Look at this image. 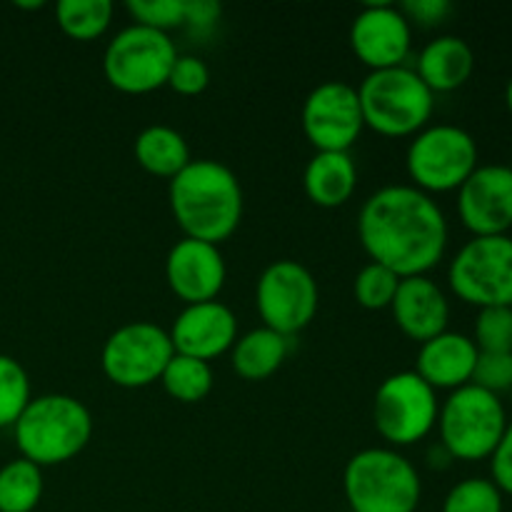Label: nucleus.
<instances>
[{
    "instance_id": "nucleus-38",
    "label": "nucleus",
    "mask_w": 512,
    "mask_h": 512,
    "mask_svg": "<svg viewBox=\"0 0 512 512\" xmlns=\"http://www.w3.org/2000/svg\"><path fill=\"white\" fill-rule=\"evenodd\" d=\"M18 5V8H25V10H38V8H43V3H15Z\"/></svg>"
},
{
    "instance_id": "nucleus-19",
    "label": "nucleus",
    "mask_w": 512,
    "mask_h": 512,
    "mask_svg": "<svg viewBox=\"0 0 512 512\" xmlns=\"http://www.w3.org/2000/svg\"><path fill=\"white\" fill-rule=\"evenodd\" d=\"M478 348L473 338L463 333H440L438 338L420 345L415 373L438 393V390H458L470 385L475 363H478Z\"/></svg>"
},
{
    "instance_id": "nucleus-2",
    "label": "nucleus",
    "mask_w": 512,
    "mask_h": 512,
    "mask_svg": "<svg viewBox=\"0 0 512 512\" xmlns=\"http://www.w3.org/2000/svg\"><path fill=\"white\" fill-rule=\"evenodd\" d=\"M170 210L185 238L220 245L243 220V188L228 165L218 160H190L170 180Z\"/></svg>"
},
{
    "instance_id": "nucleus-23",
    "label": "nucleus",
    "mask_w": 512,
    "mask_h": 512,
    "mask_svg": "<svg viewBox=\"0 0 512 512\" xmlns=\"http://www.w3.org/2000/svg\"><path fill=\"white\" fill-rule=\"evenodd\" d=\"M135 160L145 173L155 178L173 180L175 175L188 168L190 148L188 140L170 125H150L135 138Z\"/></svg>"
},
{
    "instance_id": "nucleus-35",
    "label": "nucleus",
    "mask_w": 512,
    "mask_h": 512,
    "mask_svg": "<svg viewBox=\"0 0 512 512\" xmlns=\"http://www.w3.org/2000/svg\"><path fill=\"white\" fill-rule=\"evenodd\" d=\"M400 10L410 20V25L415 23L423 25V28H433V25L443 23L448 18L453 5L448 0H408V3L400 5Z\"/></svg>"
},
{
    "instance_id": "nucleus-15",
    "label": "nucleus",
    "mask_w": 512,
    "mask_h": 512,
    "mask_svg": "<svg viewBox=\"0 0 512 512\" xmlns=\"http://www.w3.org/2000/svg\"><path fill=\"white\" fill-rule=\"evenodd\" d=\"M460 223L473 238L508 235L512 228V168L478 165L458 188Z\"/></svg>"
},
{
    "instance_id": "nucleus-10",
    "label": "nucleus",
    "mask_w": 512,
    "mask_h": 512,
    "mask_svg": "<svg viewBox=\"0 0 512 512\" xmlns=\"http://www.w3.org/2000/svg\"><path fill=\"white\" fill-rule=\"evenodd\" d=\"M455 298L483 308H512V238H473L458 250L448 268Z\"/></svg>"
},
{
    "instance_id": "nucleus-17",
    "label": "nucleus",
    "mask_w": 512,
    "mask_h": 512,
    "mask_svg": "<svg viewBox=\"0 0 512 512\" xmlns=\"http://www.w3.org/2000/svg\"><path fill=\"white\" fill-rule=\"evenodd\" d=\"M168 335L175 353L210 363L233 350L238 340V318L220 300L185 305L173 320Z\"/></svg>"
},
{
    "instance_id": "nucleus-21",
    "label": "nucleus",
    "mask_w": 512,
    "mask_h": 512,
    "mask_svg": "<svg viewBox=\"0 0 512 512\" xmlns=\"http://www.w3.org/2000/svg\"><path fill=\"white\" fill-rule=\"evenodd\" d=\"M305 195L318 208H340L358 188V168L350 153H315L305 165Z\"/></svg>"
},
{
    "instance_id": "nucleus-24",
    "label": "nucleus",
    "mask_w": 512,
    "mask_h": 512,
    "mask_svg": "<svg viewBox=\"0 0 512 512\" xmlns=\"http://www.w3.org/2000/svg\"><path fill=\"white\" fill-rule=\"evenodd\" d=\"M43 490V468L30 460H10L0 468V512H33Z\"/></svg>"
},
{
    "instance_id": "nucleus-26",
    "label": "nucleus",
    "mask_w": 512,
    "mask_h": 512,
    "mask_svg": "<svg viewBox=\"0 0 512 512\" xmlns=\"http://www.w3.org/2000/svg\"><path fill=\"white\" fill-rule=\"evenodd\" d=\"M113 3L110 0H60L55 5L58 28L78 43H90L105 35L113 23Z\"/></svg>"
},
{
    "instance_id": "nucleus-1",
    "label": "nucleus",
    "mask_w": 512,
    "mask_h": 512,
    "mask_svg": "<svg viewBox=\"0 0 512 512\" xmlns=\"http://www.w3.org/2000/svg\"><path fill=\"white\" fill-rule=\"evenodd\" d=\"M358 238L373 263L400 278L428 275L448 250L443 208L413 185H385L363 203Z\"/></svg>"
},
{
    "instance_id": "nucleus-37",
    "label": "nucleus",
    "mask_w": 512,
    "mask_h": 512,
    "mask_svg": "<svg viewBox=\"0 0 512 512\" xmlns=\"http://www.w3.org/2000/svg\"><path fill=\"white\" fill-rule=\"evenodd\" d=\"M505 105H508V113L512 115V78L505 85Z\"/></svg>"
},
{
    "instance_id": "nucleus-18",
    "label": "nucleus",
    "mask_w": 512,
    "mask_h": 512,
    "mask_svg": "<svg viewBox=\"0 0 512 512\" xmlns=\"http://www.w3.org/2000/svg\"><path fill=\"white\" fill-rule=\"evenodd\" d=\"M390 313L405 338L423 345L448 330L450 303L435 280L428 275H415L400 280Z\"/></svg>"
},
{
    "instance_id": "nucleus-16",
    "label": "nucleus",
    "mask_w": 512,
    "mask_h": 512,
    "mask_svg": "<svg viewBox=\"0 0 512 512\" xmlns=\"http://www.w3.org/2000/svg\"><path fill=\"white\" fill-rule=\"evenodd\" d=\"M228 268L218 245L203 240L183 238L170 248L165 258V280L168 288L185 305H198L218 300L225 288Z\"/></svg>"
},
{
    "instance_id": "nucleus-4",
    "label": "nucleus",
    "mask_w": 512,
    "mask_h": 512,
    "mask_svg": "<svg viewBox=\"0 0 512 512\" xmlns=\"http://www.w3.org/2000/svg\"><path fill=\"white\" fill-rule=\"evenodd\" d=\"M363 123L385 138H413L428 128L435 95L413 68L373 70L358 88Z\"/></svg>"
},
{
    "instance_id": "nucleus-13",
    "label": "nucleus",
    "mask_w": 512,
    "mask_h": 512,
    "mask_svg": "<svg viewBox=\"0 0 512 512\" xmlns=\"http://www.w3.org/2000/svg\"><path fill=\"white\" fill-rule=\"evenodd\" d=\"M363 130L358 88L325 80L310 90L303 103V133L315 153H350Z\"/></svg>"
},
{
    "instance_id": "nucleus-25",
    "label": "nucleus",
    "mask_w": 512,
    "mask_h": 512,
    "mask_svg": "<svg viewBox=\"0 0 512 512\" xmlns=\"http://www.w3.org/2000/svg\"><path fill=\"white\" fill-rule=\"evenodd\" d=\"M160 385L173 400L193 405L208 398L215 385V375L210 363H205V360L175 353L170 363L165 365L163 375H160Z\"/></svg>"
},
{
    "instance_id": "nucleus-32",
    "label": "nucleus",
    "mask_w": 512,
    "mask_h": 512,
    "mask_svg": "<svg viewBox=\"0 0 512 512\" xmlns=\"http://www.w3.org/2000/svg\"><path fill=\"white\" fill-rule=\"evenodd\" d=\"M473 385L498 395L512 390V353H480L473 370Z\"/></svg>"
},
{
    "instance_id": "nucleus-36",
    "label": "nucleus",
    "mask_w": 512,
    "mask_h": 512,
    "mask_svg": "<svg viewBox=\"0 0 512 512\" xmlns=\"http://www.w3.org/2000/svg\"><path fill=\"white\" fill-rule=\"evenodd\" d=\"M223 15V5L215 0H185V25L195 35H205L218 25Z\"/></svg>"
},
{
    "instance_id": "nucleus-5",
    "label": "nucleus",
    "mask_w": 512,
    "mask_h": 512,
    "mask_svg": "<svg viewBox=\"0 0 512 512\" xmlns=\"http://www.w3.org/2000/svg\"><path fill=\"white\" fill-rule=\"evenodd\" d=\"M343 493L353 512H418L423 483L398 450L368 448L345 465Z\"/></svg>"
},
{
    "instance_id": "nucleus-27",
    "label": "nucleus",
    "mask_w": 512,
    "mask_h": 512,
    "mask_svg": "<svg viewBox=\"0 0 512 512\" xmlns=\"http://www.w3.org/2000/svg\"><path fill=\"white\" fill-rule=\"evenodd\" d=\"M30 400L33 395L25 368L15 358L0 353V428H13Z\"/></svg>"
},
{
    "instance_id": "nucleus-11",
    "label": "nucleus",
    "mask_w": 512,
    "mask_h": 512,
    "mask_svg": "<svg viewBox=\"0 0 512 512\" xmlns=\"http://www.w3.org/2000/svg\"><path fill=\"white\" fill-rule=\"evenodd\" d=\"M255 305L265 328L290 338L315 320L320 305L318 283L298 260H275L258 278Z\"/></svg>"
},
{
    "instance_id": "nucleus-9",
    "label": "nucleus",
    "mask_w": 512,
    "mask_h": 512,
    "mask_svg": "<svg viewBox=\"0 0 512 512\" xmlns=\"http://www.w3.org/2000/svg\"><path fill=\"white\" fill-rule=\"evenodd\" d=\"M438 413V393L415 370L390 375L375 390V430L393 448H408L428 438L438 425Z\"/></svg>"
},
{
    "instance_id": "nucleus-29",
    "label": "nucleus",
    "mask_w": 512,
    "mask_h": 512,
    "mask_svg": "<svg viewBox=\"0 0 512 512\" xmlns=\"http://www.w3.org/2000/svg\"><path fill=\"white\" fill-rule=\"evenodd\" d=\"M400 280L403 278L395 275L393 270L370 260V263L360 270L358 278H355V300H358L365 310L390 308L395 300V293H398L400 288Z\"/></svg>"
},
{
    "instance_id": "nucleus-34",
    "label": "nucleus",
    "mask_w": 512,
    "mask_h": 512,
    "mask_svg": "<svg viewBox=\"0 0 512 512\" xmlns=\"http://www.w3.org/2000/svg\"><path fill=\"white\" fill-rule=\"evenodd\" d=\"M490 480L503 495H512V420L500 438L498 448L490 455Z\"/></svg>"
},
{
    "instance_id": "nucleus-30",
    "label": "nucleus",
    "mask_w": 512,
    "mask_h": 512,
    "mask_svg": "<svg viewBox=\"0 0 512 512\" xmlns=\"http://www.w3.org/2000/svg\"><path fill=\"white\" fill-rule=\"evenodd\" d=\"M478 353H512V308H483L475 318Z\"/></svg>"
},
{
    "instance_id": "nucleus-14",
    "label": "nucleus",
    "mask_w": 512,
    "mask_h": 512,
    "mask_svg": "<svg viewBox=\"0 0 512 512\" xmlns=\"http://www.w3.org/2000/svg\"><path fill=\"white\" fill-rule=\"evenodd\" d=\"M413 45V25L393 3H370L350 25V48L355 58L373 70L405 65Z\"/></svg>"
},
{
    "instance_id": "nucleus-31",
    "label": "nucleus",
    "mask_w": 512,
    "mask_h": 512,
    "mask_svg": "<svg viewBox=\"0 0 512 512\" xmlns=\"http://www.w3.org/2000/svg\"><path fill=\"white\" fill-rule=\"evenodd\" d=\"M128 13L135 25L168 33L185 25V0H128Z\"/></svg>"
},
{
    "instance_id": "nucleus-33",
    "label": "nucleus",
    "mask_w": 512,
    "mask_h": 512,
    "mask_svg": "<svg viewBox=\"0 0 512 512\" xmlns=\"http://www.w3.org/2000/svg\"><path fill=\"white\" fill-rule=\"evenodd\" d=\"M210 85V68L205 60L195 58V55H178L170 68L168 75V88L175 90L178 95L185 98H195V95L205 93Z\"/></svg>"
},
{
    "instance_id": "nucleus-8",
    "label": "nucleus",
    "mask_w": 512,
    "mask_h": 512,
    "mask_svg": "<svg viewBox=\"0 0 512 512\" xmlns=\"http://www.w3.org/2000/svg\"><path fill=\"white\" fill-rule=\"evenodd\" d=\"M178 50L168 33L128 25L108 43L103 55L105 80L125 95H148L168 85Z\"/></svg>"
},
{
    "instance_id": "nucleus-12",
    "label": "nucleus",
    "mask_w": 512,
    "mask_h": 512,
    "mask_svg": "<svg viewBox=\"0 0 512 512\" xmlns=\"http://www.w3.org/2000/svg\"><path fill=\"white\" fill-rule=\"evenodd\" d=\"M175 355L168 330L138 320L108 335L100 353L105 378L125 390H140L160 383L165 365Z\"/></svg>"
},
{
    "instance_id": "nucleus-28",
    "label": "nucleus",
    "mask_w": 512,
    "mask_h": 512,
    "mask_svg": "<svg viewBox=\"0 0 512 512\" xmlns=\"http://www.w3.org/2000/svg\"><path fill=\"white\" fill-rule=\"evenodd\" d=\"M443 512H505V495L488 478L460 480L445 495Z\"/></svg>"
},
{
    "instance_id": "nucleus-7",
    "label": "nucleus",
    "mask_w": 512,
    "mask_h": 512,
    "mask_svg": "<svg viewBox=\"0 0 512 512\" xmlns=\"http://www.w3.org/2000/svg\"><path fill=\"white\" fill-rule=\"evenodd\" d=\"M478 143L460 125L435 123L413 135L405 155L413 188L423 193H453L478 168Z\"/></svg>"
},
{
    "instance_id": "nucleus-22",
    "label": "nucleus",
    "mask_w": 512,
    "mask_h": 512,
    "mask_svg": "<svg viewBox=\"0 0 512 512\" xmlns=\"http://www.w3.org/2000/svg\"><path fill=\"white\" fill-rule=\"evenodd\" d=\"M288 353L290 338L263 325V328L250 330L235 340L233 350H230V363L240 378L260 383V380H268L270 375L283 368Z\"/></svg>"
},
{
    "instance_id": "nucleus-3",
    "label": "nucleus",
    "mask_w": 512,
    "mask_h": 512,
    "mask_svg": "<svg viewBox=\"0 0 512 512\" xmlns=\"http://www.w3.org/2000/svg\"><path fill=\"white\" fill-rule=\"evenodd\" d=\"M13 430L20 458L50 468L70 463L88 448L93 415L73 395L50 393L30 400Z\"/></svg>"
},
{
    "instance_id": "nucleus-39",
    "label": "nucleus",
    "mask_w": 512,
    "mask_h": 512,
    "mask_svg": "<svg viewBox=\"0 0 512 512\" xmlns=\"http://www.w3.org/2000/svg\"><path fill=\"white\" fill-rule=\"evenodd\" d=\"M510 400H512V390H510Z\"/></svg>"
},
{
    "instance_id": "nucleus-6",
    "label": "nucleus",
    "mask_w": 512,
    "mask_h": 512,
    "mask_svg": "<svg viewBox=\"0 0 512 512\" xmlns=\"http://www.w3.org/2000/svg\"><path fill=\"white\" fill-rule=\"evenodd\" d=\"M508 423L503 400L470 383L453 390L440 405L435 428L440 433V445L448 450L450 458L480 463L495 453Z\"/></svg>"
},
{
    "instance_id": "nucleus-20",
    "label": "nucleus",
    "mask_w": 512,
    "mask_h": 512,
    "mask_svg": "<svg viewBox=\"0 0 512 512\" xmlns=\"http://www.w3.org/2000/svg\"><path fill=\"white\" fill-rule=\"evenodd\" d=\"M413 70L433 95L453 93V90L463 88L473 75L475 53L458 35H440L420 50Z\"/></svg>"
}]
</instances>
